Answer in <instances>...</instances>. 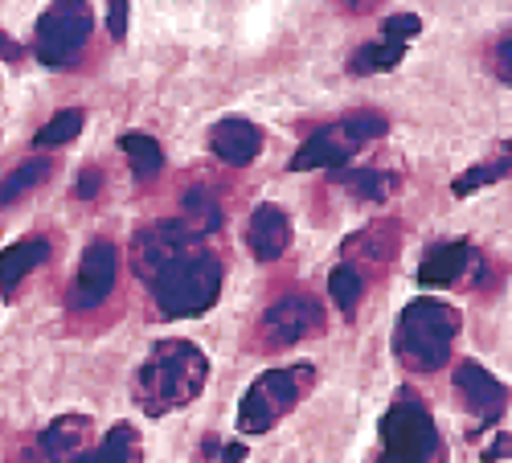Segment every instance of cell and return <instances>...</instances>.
I'll return each instance as SVG.
<instances>
[{
  "label": "cell",
  "instance_id": "6da1fadb",
  "mask_svg": "<svg viewBox=\"0 0 512 463\" xmlns=\"http://www.w3.org/2000/svg\"><path fill=\"white\" fill-rule=\"evenodd\" d=\"M209 377V361L189 341H160L136 377V402L144 414L160 418L177 406H189Z\"/></svg>",
  "mask_w": 512,
  "mask_h": 463
},
{
  "label": "cell",
  "instance_id": "7a4b0ae2",
  "mask_svg": "<svg viewBox=\"0 0 512 463\" xmlns=\"http://www.w3.org/2000/svg\"><path fill=\"white\" fill-rule=\"evenodd\" d=\"M459 336V312L439 300H418L398 316L394 353L410 369H439L451 357V341Z\"/></svg>",
  "mask_w": 512,
  "mask_h": 463
},
{
  "label": "cell",
  "instance_id": "3957f363",
  "mask_svg": "<svg viewBox=\"0 0 512 463\" xmlns=\"http://www.w3.org/2000/svg\"><path fill=\"white\" fill-rule=\"evenodd\" d=\"M222 291V263L209 255V250H193L189 259H181L177 267H168L156 283L152 296L160 316L168 320H185V316H201L205 308H213Z\"/></svg>",
  "mask_w": 512,
  "mask_h": 463
},
{
  "label": "cell",
  "instance_id": "277c9868",
  "mask_svg": "<svg viewBox=\"0 0 512 463\" xmlns=\"http://www.w3.org/2000/svg\"><path fill=\"white\" fill-rule=\"evenodd\" d=\"M316 369L312 365H287V369H267L250 382L242 406H238V431L242 435H263L271 431L283 414L300 406V398L312 390Z\"/></svg>",
  "mask_w": 512,
  "mask_h": 463
},
{
  "label": "cell",
  "instance_id": "5b68a950",
  "mask_svg": "<svg viewBox=\"0 0 512 463\" xmlns=\"http://www.w3.org/2000/svg\"><path fill=\"white\" fill-rule=\"evenodd\" d=\"M443 443L426 406L402 390L398 402L381 418V463H439Z\"/></svg>",
  "mask_w": 512,
  "mask_h": 463
},
{
  "label": "cell",
  "instance_id": "8992f818",
  "mask_svg": "<svg viewBox=\"0 0 512 463\" xmlns=\"http://www.w3.org/2000/svg\"><path fill=\"white\" fill-rule=\"evenodd\" d=\"M377 136H386V119L361 111L340 123H328L316 136L304 140V148L291 156V173H308V168H340L353 152H361L365 144H373Z\"/></svg>",
  "mask_w": 512,
  "mask_h": 463
},
{
  "label": "cell",
  "instance_id": "52a82bcc",
  "mask_svg": "<svg viewBox=\"0 0 512 463\" xmlns=\"http://www.w3.org/2000/svg\"><path fill=\"white\" fill-rule=\"evenodd\" d=\"M91 37V9L87 5H54L37 21V62L62 70L78 58Z\"/></svg>",
  "mask_w": 512,
  "mask_h": 463
},
{
  "label": "cell",
  "instance_id": "ba28073f",
  "mask_svg": "<svg viewBox=\"0 0 512 463\" xmlns=\"http://www.w3.org/2000/svg\"><path fill=\"white\" fill-rule=\"evenodd\" d=\"M197 242L201 238L185 222H156V226L136 234V242H132V267L152 287L168 267H177L181 259L193 255V250H201Z\"/></svg>",
  "mask_w": 512,
  "mask_h": 463
},
{
  "label": "cell",
  "instance_id": "9c48e42d",
  "mask_svg": "<svg viewBox=\"0 0 512 463\" xmlns=\"http://www.w3.org/2000/svg\"><path fill=\"white\" fill-rule=\"evenodd\" d=\"M259 332L267 349H287L295 341H308V336L324 332V308L312 296H283L263 312Z\"/></svg>",
  "mask_w": 512,
  "mask_h": 463
},
{
  "label": "cell",
  "instance_id": "30bf717a",
  "mask_svg": "<svg viewBox=\"0 0 512 463\" xmlns=\"http://www.w3.org/2000/svg\"><path fill=\"white\" fill-rule=\"evenodd\" d=\"M115 246L111 242H91L87 250H82V263H78V275L70 283V308L87 312V308H99L111 287H115Z\"/></svg>",
  "mask_w": 512,
  "mask_h": 463
},
{
  "label": "cell",
  "instance_id": "8fae6325",
  "mask_svg": "<svg viewBox=\"0 0 512 463\" xmlns=\"http://www.w3.org/2000/svg\"><path fill=\"white\" fill-rule=\"evenodd\" d=\"M209 148L226 164H250L254 156L263 152V128L259 123H250V119H242V115L218 119L209 128Z\"/></svg>",
  "mask_w": 512,
  "mask_h": 463
},
{
  "label": "cell",
  "instance_id": "7c38bea8",
  "mask_svg": "<svg viewBox=\"0 0 512 463\" xmlns=\"http://www.w3.org/2000/svg\"><path fill=\"white\" fill-rule=\"evenodd\" d=\"M246 246L259 263H275L283 259V250L291 246V222L279 205H259L246 222Z\"/></svg>",
  "mask_w": 512,
  "mask_h": 463
},
{
  "label": "cell",
  "instance_id": "4fadbf2b",
  "mask_svg": "<svg viewBox=\"0 0 512 463\" xmlns=\"http://www.w3.org/2000/svg\"><path fill=\"white\" fill-rule=\"evenodd\" d=\"M455 386L463 390V398H467V406H472L484 423H492V418L504 410V402H508V390L496 382V377L484 369V365H476V361H463L459 369H455Z\"/></svg>",
  "mask_w": 512,
  "mask_h": 463
},
{
  "label": "cell",
  "instance_id": "5bb4252c",
  "mask_svg": "<svg viewBox=\"0 0 512 463\" xmlns=\"http://www.w3.org/2000/svg\"><path fill=\"white\" fill-rule=\"evenodd\" d=\"M472 263H476V250L467 246V242H443V246H435L431 255L422 259L418 283L422 287H451Z\"/></svg>",
  "mask_w": 512,
  "mask_h": 463
},
{
  "label": "cell",
  "instance_id": "9a60e30c",
  "mask_svg": "<svg viewBox=\"0 0 512 463\" xmlns=\"http://www.w3.org/2000/svg\"><path fill=\"white\" fill-rule=\"evenodd\" d=\"M91 418L82 414H62L54 423L41 431V451H46L50 463H74L82 455V439H87Z\"/></svg>",
  "mask_w": 512,
  "mask_h": 463
},
{
  "label": "cell",
  "instance_id": "2e32d148",
  "mask_svg": "<svg viewBox=\"0 0 512 463\" xmlns=\"http://www.w3.org/2000/svg\"><path fill=\"white\" fill-rule=\"evenodd\" d=\"M46 259H50L46 238H25V242H13L9 250H0V291H5V296H13V291L21 287V279H25L33 267H41Z\"/></svg>",
  "mask_w": 512,
  "mask_h": 463
},
{
  "label": "cell",
  "instance_id": "e0dca14e",
  "mask_svg": "<svg viewBox=\"0 0 512 463\" xmlns=\"http://www.w3.org/2000/svg\"><path fill=\"white\" fill-rule=\"evenodd\" d=\"M119 148L127 152V160H132V173H136L140 181H156V177H160L164 152H160V144H156L152 136H144V132H127V136L119 140Z\"/></svg>",
  "mask_w": 512,
  "mask_h": 463
},
{
  "label": "cell",
  "instance_id": "ac0fdd59",
  "mask_svg": "<svg viewBox=\"0 0 512 463\" xmlns=\"http://www.w3.org/2000/svg\"><path fill=\"white\" fill-rule=\"evenodd\" d=\"M402 58H406V46L377 37V41H369V46H361V50L349 58V70H353V74H381V70H394Z\"/></svg>",
  "mask_w": 512,
  "mask_h": 463
},
{
  "label": "cell",
  "instance_id": "d6986e66",
  "mask_svg": "<svg viewBox=\"0 0 512 463\" xmlns=\"http://www.w3.org/2000/svg\"><path fill=\"white\" fill-rule=\"evenodd\" d=\"M46 177H50V160H25V164H17L13 173L0 181V209H9L13 201H21L29 189H37Z\"/></svg>",
  "mask_w": 512,
  "mask_h": 463
},
{
  "label": "cell",
  "instance_id": "ffe728a7",
  "mask_svg": "<svg viewBox=\"0 0 512 463\" xmlns=\"http://www.w3.org/2000/svg\"><path fill=\"white\" fill-rule=\"evenodd\" d=\"M99 463H144V447L132 423H115L99 447Z\"/></svg>",
  "mask_w": 512,
  "mask_h": 463
},
{
  "label": "cell",
  "instance_id": "44dd1931",
  "mask_svg": "<svg viewBox=\"0 0 512 463\" xmlns=\"http://www.w3.org/2000/svg\"><path fill=\"white\" fill-rule=\"evenodd\" d=\"M361 291H365V279H361V271H357V267H349V263H340V267L328 275V296L336 300V308L345 312V316L357 308Z\"/></svg>",
  "mask_w": 512,
  "mask_h": 463
},
{
  "label": "cell",
  "instance_id": "7402d4cb",
  "mask_svg": "<svg viewBox=\"0 0 512 463\" xmlns=\"http://www.w3.org/2000/svg\"><path fill=\"white\" fill-rule=\"evenodd\" d=\"M185 226H189L197 238L209 234V230H218V226H222L218 201H213L209 193H201V189H189V197H185Z\"/></svg>",
  "mask_w": 512,
  "mask_h": 463
},
{
  "label": "cell",
  "instance_id": "603a6c76",
  "mask_svg": "<svg viewBox=\"0 0 512 463\" xmlns=\"http://www.w3.org/2000/svg\"><path fill=\"white\" fill-rule=\"evenodd\" d=\"M82 132V111H58L46 128L37 132V148H62Z\"/></svg>",
  "mask_w": 512,
  "mask_h": 463
},
{
  "label": "cell",
  "instance_id": "cb8c5ba5",
  "mask_svg": "<svg viewBox=\"0 0 512 463\" xmlns=\"http://www.w3.org/2000/svg\"><path fill=\"white\" fill-rule=\"evenodd\" d=\"M500 177H508V156L504 160H492V164H480V168H472V173H463V177H455V197H467L472 189H484V185H492V181H500Z\"/></svg>",
  "mask_w": 512,
  "mask_h": 463
},
{
  "label": "cell",
  "instance_id": "d4e9b609",
  "mask_svg": "<svg viewBox=\"0 0 512 463\" xmlns=\"http://www.w3.org/2000/svg\"><path fill=\"white\" fill-rule=\"evenodd\" d=\"M418 29H422V17H414V13H394V17L381 21L386 41H398V46H406V37H414Z\"/></svg>",
  "mask_w": 512,
  "mask_h": 463
},
{
  "label": "cell",
  "instance_id": "484cf974",
  "mask_svg": "<svg viewBox=\"0 0 512 463\" xmlns=\"http://www.w3.org/2000/svg\"><path fill=\"white\" fill-rule=\"evenodd\" d=\"M107 29L115 41L127 37V0H111V9H107Z\"/></svg>",
  "mask_w": 512,
  "mask_h": 463
},
{
  "label": "cell",
  "instance_id": "4316f807",
  "mask_svg": "<svg viewBox=\"0 0 512 463\" xmlns=\"http://www.w3.org/2000/svg\"><path fill=\"white\" fill-rule=\"evenodd\" d=\"M361 193H369V197H381V193H386L390 185H394V177H377V173H357V177H349Z\"/></svg>",
  "mask_w": 512,
  "mask_h": 463
},
{
  "label": "cell",
  "instance_id": "83f0119b",
  "mask_svg": "<svg viewBox=\"0 0 512 463\" xmlns=\"http://www.w3.org/2000/svg\"><path fill=\"white\" fill-rule=\"evenodd\" d=\"M95 189H99V173H95V168H91V173L82 177V181H74V193H78V201H87Z\"/></svg>",
  "mask_w": 512,
  "mask_h": 463
},
{
  "label": "cell",
  "instance_id": "f1b7e54d",
  "mask_svg": "<svg viewBox=\"0 0 512 463\" xmlns=\"http://www.w3.org/2000/svg\"><path fill=\"white\" fill-rule=\"evenodd\" d=\"M0 58H5V62H17L21 58V46H17L13 37H5V33H0Z\"/></svg>",
  "mask_w": 512,
  "mask_h": 463
},
{
  "label": "cell",
  "instance_id": "f546056e",
  "mask_svg": "<svg viewBox=\"0 0 512 463\" xmlns=\"http://www.w3.org/2000/svg\"><path fill=\"white\" fill-rule=\"evenodd\" d=\"M242 459H246V447H242V443L226 447V463H242Z\"/></svg>",
  "mask_w": 512,
  "mask_h": 463
},
{
  "label": "cell",
  "instance_id": "4dcf8cb0",
  "mask_svg": "<svg viewBox=\"0 0 512 463\" xmlns=\"http://www.w3.org/2000/svg\"><path fill=\"white\" fill-rule=\"evenodd\" d=\"M74 463H99V455H78Z\"/></svg>",
  "mask_w": 512,
  "mask_h": 463
}]
</instances>
